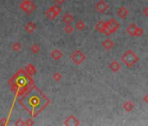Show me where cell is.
Wrapping results in <instances>:
<instances>
[{"label": "cell", "instance_id": "obj_1", "mask_svg": "<svg viewBox=\"0 0 148 126\" xmlns=\"http://www.w3.org/2000/svg\"><path fill=\"white\" fill-rule=\"evenodd\" d=\"M121 60L127 68L131 69L138 61V57L132 50H127L122 55Z\"/></svg>", "mask_w": 148, "mask_h": 126}, {"label": "cell", "instance_id": "obj_2", "mask_svg": "<svg viewBox=\"0 0 148 126\" xmlns=\"http://www.w3.org/2000/svg\"><path fill=\"white\" fill-rule=\"evenodd\" d=\"M120 25L115 19H111L108 21L105 22V32L104 34L110 35L113 33H115L119 28Z\"/></svg>", "mask_w": 148, "mask_h": 126}, {"label": "cell", "instance_id": "obj_3", "mask_svg": "<svg viewBox=\"0 0 148 126\" xmlns=\"http://www.w3.org/2000/svg\"><path fill=\"white\" fill-rule=\"evenodd\" d=\"M19 7L22 11H24L27 14H31L35 9H36V5L32 1V0H23L20 3Z\"/></svg>", "mask_w": 148, "mask_h": 126}, {"label": "cell", "instance_id": "obj_4", "mask_svg": "<svg viewBox=\"0 0 148 126\" xmlns=\"http://www.w3.org/2000/svg\"><path fill=\"white\" fill-rule=\"evenodd\" d=\"M61 11H62V9H61V7H60L58 5H54V6L49 7V8L46 10V12H45V16H46L49 19L53 20V19H56V17H57L58 15H59V13L61 12Z\"/></svg>", "mask_w": 148, "mask_h": 126}, {"label": "cell", "instance_id": "obj_5", "mask_svg": "<svg viewBox=\"0 0 148 126\" xmlns=\"http://www.w3.org/2000/svg\"><path fill=\"white\" fill-rule=\"evenodd\" d=\"M71 59L74 63H75V64L80 65L81 63H83L86 60V55L80 50H76L72 53Z\"/></svg>", "mask_w": 148, "mask_h": 126}, {"label": "cell", "instance_id": "obj_6", "mask_svg": "<svg viewBox=\"0 0 148 126\" xmlns=\"http://www.w3.org/2000/svg\"><path fill=\"white\" fill-rule=\"evenodd\" d=\"M126 32L128 34H130L131 36H134V37H141L144 33L143 30L141 28H139L138 26H137V25H135L133 23L127 26Z\"/></svg>", "mask_w": 148, "mask_h": 126}, {"label": "cell", "instance_id": "obj_7", "mask_svg": "<svg viewBox=\"0 0 148 126\" xmlns=\"http://www.w3.org/2000/svg\"><path fill=\"white\" fill-rule=\"evenodd\" d=\"M108 9H109V6L105 0H99L96 4V10L99 13H105L106 12H107Z\"/></svg>", "mask_w": 148, "mask_h": 126}, {"label": "cell", "instance_id": "obj_8", "mask_svg": "<svg viewBox=\"0 0 148 126\" xmlns=\"http://www.w3.org/2000/svg\"><path fill=\"white\" fill-rule=\"evenodd\" d=\"M25 29L26 33L32 34V33H33L37 30V25L34 22H32V21H29V22H27L25 24Z\"/></svg>", "mask_w": 148, "mask_h": 126}, {"label": "cell", "instance_id": "obj_9", "mask_svg": "<svg viewBox=\"0 0 148 126\" xmlns=\"http://www.w3.org/2000/svg\"><path fill=\"white\" fill-rule=\"evenodd\" d=\"M64 124L65 125H79V122L74 116H70L64 121Z\"/></svg>", "mask_w": 148, "mask_h": 126}, {"label": "cell", "instance_id": "obj_10", "mask_svg": "<svg viewBox=\"0 0 148 126\" xmlns=\"http://www.w3.org/2000/svg\"><path fill=\"white\" fill-rule=\"evenodd\" d=\"M128 10L125 7V6H121V7H119V9H118V11H117V15L119 17V18H121V19H125L127 16H128Z\"/></svg>", "mask_w": 148, "mask_h": 126}, {"label": "cell", "instance_id": "obj_11", "mask_svg": "<svg viewBox=\"0 0 148 126\" xmlns=\"http://www.w3.org/2000/svg\"><path fill=\"white\" fill-rule=\"evenodd\" d=\"M61 20H62V22H63L64 24H65V25H71V24L73 22L74 18H73L72 15H71V14H69V13H66V14H64V15L62 17Z\"/></svg>", "mask_w": 148, "mask_h": 126}, {"label": "cell", "instance_id": "obj_12", "mask_svg": "<svg viewBox=\"0 0 148 126\" xmlns=\"http://www.w3.org/2000/svg\"><path fill=\"white\" fill-rule=\"evenodd\" d=\"M51 57H52L53 60H60V59L63 57L64 53H63L59 49H54V50H52V52L51 53Z\"/></svg>", "mask_w": 148, "mask_h": 126}, {"label": "cell", "instance_id": "obj_13", "mask_svg": "<svg viewBox=\"0 0 148 126\" xmlns=\"http://www.w3.org/2000/svg\"><path fill=\"white\" fill-rule=\"evenodd\" d=\"M109 69H110L111 71H112V72H118V71L121 69V66H120V64H119V62H118L117 60H113L112 62L110 63Z\"/></svg>", "mask_w": 148, "mask_h": 126}, {"label": "cell", "instance_id": "obj_14", "mask_svg": "<svg viewBox=\"0 0 148 126\" xmlns=\"http://www.w3.org/2000/svg\"><path fill=\"white\" fill-rule=\"evenodd\" d=\"M102 46L106 50H110L114 46V42L112 39H106V40H104L102 42Z\"/></svg>", "mask_w": 148, "mask_h": 126}, {"label": "cell", "instance_id": "obj_15", "mask_svg": "<svg viewBox=\"0 0 148 126\" xmlns=\"http://www.w3.org/2000/svg\"><path fill=\"white\" fill-rule=\"evenodd\" d=\"M25 72L29 75H34L37 72L36 68L32 65V64H28L25 67Z\"/></svg>", "mask_w": 148, "mask_h": 126}, {"label": "cell", "instance_id": "obj_16", "mask_svg": "<svg viewBox=\"0 0 148 126\" xmlns=\"http://www.w3.org/2000/svg\"><path fill=\"white\" fill-rule=\"evenodd\" d=\"M134 108V105L132 102L130 101H126L124 104H123V109L126 111V112H131Z\"/></svg>", "mask_w": 148, "mask_h": 126}, {"label": "cell", "instance_id": "obj_17", "mask_svg": "<svg viewBox=\"0 0 148 126\" xmlns=\"http://www.w3.org/2000/svg\"><path fill=\"white\" fill-rule=\"evenodd\" d=\"M95 29L99 33H104V32H105V22L104 21H99L95 26Z\"/></svg>", "mask_w": 148, "mask_h": 126}, {"label": "cell", "instance_id": "obj_18", "mask_svg": "<svg viewBox=\"0 0 148 126\" xmlns=\"http://www.w3.org/2000/svg\"><path fill=\"white\" fill-rule=\"evenodd\" d=\"M85 27H86V24L82 20H79L75 24V28L79 31H83L85 29Z\"/></svg>", "mask_w": 148, "mask_h": 126}, {"label": "cell", "instance_id": "obj_19", "mask_svg": "<svg viewBox=\"0 0 148 126\" xmlns=\"http://www.w3.org/2000/svg\"><path fill=\"white\" fill-rule=\"evenodd\" d=\"M12 49L14 51V52H19L21 49H22V45L20 42H14L12 43Z\"/></svg>", "mask_w": 148, "mask_h": 126}, {"label": "cell", "instance_id": "obj_20", "mask_svg": "<svg viewBox=\"0 0 148 126\" xmlns=\"http://www.w3.org/2000/svg\"><path fill=\"white\" fill-rule=\"evenodd\" d=\"M31 51L33 53H39V51H40V46H39V45H38V44H33L32 46H31Z\"/></svg>", "mask_w": 148, "mask_h": 126}, {"label": "cell", "instance_id": "obj_21", "mask_svg": "<svg viewBox=\"0 0 148 126\" xmlns=\"http://www.w3.org/2000/svg\"><path fill=\"white\" fill-rule=\"evenodd\" d=\"M52 79L55 81V82H59L61 79H62V75L59 73V72H55L53 75H52Z\"/></svg>", "mask_w": 148, "mask_h": 126}, {"label": "cell", "instance_id": "obj_22", "mask_svg": "<svg viewBox=\"0 0 148 126\" xmlns=\"http://www.w3.org/2000/svg\"><path fill=\"white\" fill-rule=\"evenodd\" d=\"M64 31L67 33V34H71L73 31H74V28L71 25H66L65 27L64 28Z\"/></svg>", "mask_w": 148, "mask_h": 126}, {"label": "cell", "instance_id": "obj_23", "mask_svg": "<svg viewBox=\"0 0 148 126\" xmlns=\"http://www.w3.org/2000/svg\"><path fill=\"white\" fill-rule=\"evenodd\" d=\"M55 1V3H56V5H63L64 3H65L66 2V0H54Z\"/></svg>", "mask_w": 148, "mask_h": 126}, {"label": "cell", "instance_id": "obj_24", "mask_svg": "<svg viewBox=\"0 0 148 126\" xmlns=\"http://www.w3.org/2000/svg\"><path fill=\"white\" fill-rule=\"evenodd\" d=\"M34 123L32 121V119H27L26 122H25V125H33Z\"/></svg>", "mask_w": 148, "mask_h": 126}, {"label": "cell", "instance_id": "obj_25", "mask_svg": "<svg viewBox=\"0 0 148 126\" xmlns=\"http://www.w3.org/2000/svg\"><path fill=\"white\" fill-rule=\"evenodd\" d=\"M143 14L146 17H148V7H145L144 10H143Z\"/></svg>", "mask_w": 148, "mask_h": 126}, {"label": "cell", "instance_id": "obj_26", "mask_svg": "<svg viewBox=\"0 0 148 126\" xmlns=\"http://www.w3.org/2000/svg\"><path fill=\"white\" fill-rule=\"evenodd\" d=\"M143 100H144V102H146V103L148 104V94H146V95L144 96Z\"/></svg>", "mask_w": 148, "mask_h": 126}, {"label": "cell", "instance_id": "obj_27", "mask_svg": "<svg viewBox=\"0 0 148 126\" xmlns=\"http://www.w3.org/2000/svg\"><path fill=\"white\" fill-rule=\"evenodd\" d=\"M16 125H25V122H23L22 120H19L18 122L16 123Z\"/></svg>", "mask_w": 148, "mask_h": 126}, {"label": "cell", "instance_id": "obj_28", "mask_svg": "<svg viewBox=\"0 0 148 126\" xmlns=\"http://www.w3.org/2000/svg\"><path fill=\"white\" fill-rule=\"evenodd\" d=\"M147 1H148V0H147Z\"/></svg>", "mask_w": 148, "mask_h": 126}]
</instances>
